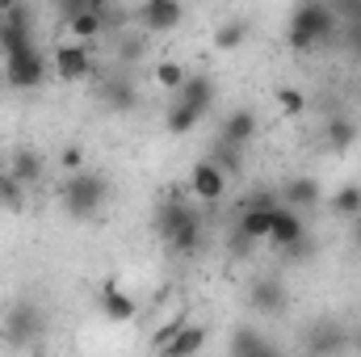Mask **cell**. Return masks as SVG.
<instances>
[{
  "instance_id": "cell-1",
  "label": "cell",
  "mask_w": 361,
  "mask_h": 357,
  "mask_svg": "<svg viewBox=\"0 0 361 357\" xmlns=\"http://www.w3.org/2000/svg\"><path fill=\"white\" fill-rule=\"evenodd\" d=\"M332 34H341V13H336V4H324V0H302V4H294V13H290V25H286V42H290V51H315V47H324Z\"/></svg>"
},
{
  "instance_id": "cell-2",
  "label": "cell",
  "mask_w": 361,
  "mask_h": 357,
  "mask_svg": "<svg viewBox=\"0 0 361 357\" xmlns=\"http://www.w3.org/2000/svg\"><path fill=\"white\" fill-rule=\"evenodd\" d=\"M156 231L164 236L169 248H177L180 257H189L202 244V214L189 202H180V198H164L160 210H156Z\"/></svg>"
},
{
  "instance_id": "cell-3",
  "label": "cell",
  "mask_w": 361,
  "mask_h": 357,
  "mask_svg": "<svg viewBox=\"0 0 361 357\" xmlns=\"http://www.w3.org/2000/svg\"><path fill=\"white\" fill-rule=\"evenodd\" d=\"M109 202V181L97 177V173H72L68 185H63V206H68V214H76V219H89L97 214L101 206Z\"/></svg>"
},
{
  "instance_id": "cell-4",
  "label": "cell",
  "mask_w": 361,
  "mask_h": 357,
  "mask_svg": "<svg viewBox=\"0 0 361 357\" xmlns=\"http://www.w3.org/2000/svg\"><path fill=\"white\" fill-rule=\"evenodd\" d=\"M42 307L38 303H30V298H21V303H13L8 307V315H4V337L13 341V345H34L38 337H42Z\"/></svg>"
},
{
  "instance_id": "cell-5",
  "label": "cell",
  "mask_w": 361,
  "mask_h": 357,
  "mask_svg": "<svg viewBox=\"0 0 361 357\" xmlns=\"http://www.w3.org/2000/svg\"><path fill=\"white\" fill-rule=\"evenodd\" d=\"M51 68H55V76L59 80H85V76H92V51L89 42H59L55 51H51Z\"/></svg>"
},
{
  "instance_id": "cell-6",
  "label": "cell",
  "mask_w": 361,
  "mask_h": 357,
  "mask_svg": "<svg viewBox=\"0 0 361 357\" xmlns=\"http://www.w3.org/2000/svg\"><path fill=\"white\" fill-rule=\"evenodd\" d=\"M42 80H47V55L38 47L4 59V85H13V89H38Z\"/></svg>"
},
{
  "instance_id": "cell-7",
  "label": "cell",
  "mask_w": 361,
  "mask_h": 357,
  "mask_svg": "<svg viewBox=\"0 0 361 357\" xmlns=\"http://www.w3.org/2000/svg\"><path fill=\"white\" fill-rule=\"evenodd\" d=\"M269 240L281 248V253H307V227H302V219H298V210H286V206H277L273 210V231Z\"/></svg>"
},
{
  "instance_id": "cell-8",
  "label": "cell",
  "mask_w": 361,
  "mask_h": 357,
  "mask_svg": "<svg viewBox=\"0 0 361 357\" xmlns=\"http://www.w3.org/2000/svg\"><path fill=\"white\" fill-rule=\"evenodd\" d=\"M345 345H353V332L345 324H336V320H324V324H315L307 332V353L311 357H336Z\"/></svg>"
},
{
  "instance_id": "cell-9",
  "label": "cell",
  "mask_w": 361,
  "mask_h": 357,
  "mask_svg": "<svg viewBox=\"0 0 361 357\" xmlns=\"http://www.w3.org/2000/svg\"><path fill=\"white\" fill-rule=\"evenodd\" d=\"M257 131H261V122H257V114L252 109H231L227 118H223V126H219V143H227V147H248L252 139H257Z\"/></svg>"
},
{
  "instance_id": "cell-10",
  "label": "cell",
  "mask_w": 361,
  "mask_h": 357,
  "mask_svg": "<svg viewBox=\"0 0 361 357\" xmlns=\"http://www.w3.org/2000/svg\"><path fill=\"white\" fill-rule=\"evenodd\" d=\"M68 30L76 34V42H92V38L109 34V21H105V0H89L76 17H68Z\"/></svg>"
},
{
  "instance_id": "cell-11",
  "label": "cell",
  "mask_w": 361,
  "mask_h": 357,
  "mask_svg": "<svg viewBox=\"0 0 361 357\" xmlns=\"http://www.w3.org/2000/svg\"><path fill=\"white\" fill-rule=\"evenodd\" d=\"M180 17H185V8L177 0H147V4H139V21H143L147 34L173 30V25H180Z\"/></svg>"
},
{
  "instance_id": "cell-12",
  "label": "cell",
  "mask_w": 361,
  "mask_h": 357,
  "mask_svg": "<svg viewBox=\"0 0 361 357\" xmlns=\"http://www.w3.org/2000/svg\"><path fill=\"white\" fill-rule=\"evenodd\" d=\"M223 189H227V177H223L210 160H197V164H193V173H189V193H193V198H202V202H219Z\"/></svg>"
},
{
  "instance_id": "cell-13",
  "label": "cell",
  "mask_w": 361,
  "mask_h": 357,
  "mask_svg": "<svg viewBox=\"0 0 361 357\" xmlns=\"http://www.w3.org/2000/svg\"><path fill=\"white\" fill-rule=\"evenodd\" d=\"M177 105H185V109H193V114L206 118V109L214 105V80L202 76V72H189V80H185L180 92H177Z\"/></svg>"
},
{
  "instance_id": "cell-14",
  "label": "cell",
  "mask_w": 361,
  "mask_h": 357,
  "mask_svg": "<svg viewBox=\"0 0 361 357\" xmlns=\"http://www.w3.org/2000/svg\"><path fill=\"white\" fill-rule=\"evenodd\" d=\"M277 202L286 206V210H307V206H315L319 202V181L315 177H294L281 185V193H277Z\"/></svg>"
},
{
  "instance_id": "cell-15",
  "label": "cell",
  "mask_w": 361,
  "mask_h": 357,
  "mask_svg": "<svg viewBox=\"0 0 361 357\" xmlns=\"http://www.w3.org/2000/svg\"><path fill=\"white\" fill-rule=\"evenodd\" d=\"M248 303H252L257 311H281V307H286V286H281V277H257L252 290H248Z\"/></svg>"
},
{
  "instance_id": "cell-16",
  "label": "cell",
  "mask_w": 361,
  "mask_h": 357,
  "mask_svg": "<svg viewBox=\"0 0 361 357\" xmlns=\"http://www.w3.org/2000/svg\"><path fill=\"white\" fill-rule=\"evenodd\" d=\"M101 311H105L109 320L126 324V320H135V315H139V303H135V298H130L122 286H114V282H109V286L101 290Z\"/></svg>"
},
{
  "instance_id": "cell-17",
  "label": "cell",
  "mask_w": 361,
  "mask_h": 357,
  "mask_svg": "<svg viewBox=\"0 0 361 357\" xmlns=\"http://www.w3.org/2000/svg\"><path fill=\"white\" fill-rule=\"evenodd\" d=\"M206 345V328L202 324H180L177 332H173V341L160 349V353H173V357H193L197 349Z\"/></svg>"
},
{
  "instance_id": "cell-18",
  "label": "cell",
  "mask_w": 361,
  "mask_h": 357,
  "mask_svg": "<svg viewBox=\"0 0 361 357\" xmlns=\"http://www.w3.org/2000/svg\"><path fill=\"white\" fill-rule=\"evenodd\" d=\"M4 164H8V173L21 181V185H34V181L42 177V169H47V164H42V156H38V152H30V147H17Z\"/></svg>"
},
{
  "instance_id": "cell-19",
  "label": "cell",
  "mask_w": 361,
  "mask_h": 357,
  "mask_svg": "<svg viewBox=\"0 0 361 357\" xmlns=\"http://www.w3.org/2000/svg\"><path fill=\"white\" fill-rule=\"evenodd\" d=\"M277 210V206H273ZM273 210H240V236L244 240H269V231H273Z\"/></svg>"
},
{
  "instance_id": "cell-20",
  "label": "cell",
  "mask_w": 361,
  "mask_h": 357,
  "mask_svg": "<svg viewBox=\"0 0 361 357\" xmlns=\"http://www.w3.org/2000/svg\"><path fill=\"white\" fill-rule=\"evenodd\" d=\"M206 160H210L223 177H235V173L244 169V152H240V147H227V143H219V139H214V147H210Z\"/></svg>"
},
{
  "instance_id": "cell-21",
  "label": "cell",
  "mask_w": 361,
  "mask_h": 357,
  "mask_svg": "<svg viewBox=\"0 0 361 357\" xmlns=\"http://www.w3.org/2000/svg\"><path fill=\"white\" fill-rule=\"evenodd\" d=\"M0 206H4V210H21V206H25V185L8 173L4 160H0Z\"/></svg>"
},
{
  "instance_id": "cell-22",
  "label": "cell",
  "mask_w": 361,
  "mask_h": 357,
  "mask_svg": "<svg viewBox=\"0 0 361 357\" xmlns=\"http://www.w3.org/2000/svg\"><path fill=\"white\" fill-rule=\"evenodd\" d=\"M152 76H156V85H160V89H169V92H180V85L189 80V72L180 68L177 59H160V63L152 68Z\"/></svg>"
},
{
  "instance_id": "cell-23",
  "label": "cell",
  "mask_w": 361,
  "mask_h": 357,
  "mask_svg": "<svg viewBox=\"0 0 361 357\" xmlns=\"http://www.w3.org/2000/svg\"><path fill=\"white\" fill-rule=\"evenodd\" d=\"M324 135H328V147L349 152V147H353V139H357V122H349V118H332Z\"/></svg>"
},
{
  "instance_id": "cell-24",
  "label": "cell",
  "mask_w": 361,
  "mask_h": 357,
  "mask_svg": "<svg viewBox=\"0 0 361 357\" xmlns=\"http://www.w3.org/2000/svg\"><path fill=\"white\" fill-rule=\"evenodd\" d=\"M269 341L257 332V328H240L235 337H231V357H244V353H257V349H265Z\"/></svg>"
},
{
  "instance_id": "cell-25",
  "label": "cell",
  "mask_w": 361,
  "mask_h": 357,
  "mask_svg": "<svg viewBox=\"0 0 361 357\" xmlns=\"http://www.w3.org/2000/svg\"><path fill=\"white\" fill-rule=\"evenodd\" d=\"M277 109L290 114V118H298V114L307 109V92L294 89V85H281V89H277Z\"/></svg>"
},
{
  "instance_id": "cell-26",
  "label": "cell",
  "mask_w": 361,
  "mask_h": 357,
  "mask_svg": "<svg viewBox=\"0 0 361 357\" xmlns=\"http://www.w3.org/2000/svg\"><path fill=\"white\" fill-rule=\"evenodd\" d=\"M332 210L336 214H361V185H345L332 193Z\"/></svg>"
},
{
  "instance_id": "cell-27",
  "label": "cell",
  "mask_w": 361,
  "mask_h": 357,
  "mask_svg": "<svg viewBox=\"0 0 361 357\" xmlns=\"http://www.w3.org/2000/svg\"><path fill=\"white\" fill-rule=\"evenodd\" d=\"M197 122H202V114H193V109H185V105L173 101V109H169V131H173V135H189Z\"/></svg>"
},
{
  "instance_id": "cell-28",
  "label": "cell",
  "mask_w": 361,
  "mask_h": 357,
  "mask_svg": "<svg viewBox=\"0 0 361 357\" xmlns=\"http://www.w3.org/2000/svg\"><path fill=\"white\" fill-rule=\"evenodd\" d=\"M105 97H109V105H118V109H130V105H135V89H130L122 76H114V80L105 85Z\"/></svg>"
},
{
  "instance_id": "cell-29",
  "label": "cell",
  "mask_w": 361,
  "mask_h": 357,
  "mask_svg": "<svg viewBox=\"0 0 361 357\" xmlns=\"http://www.w3.org/2000/svg\"><path fill=\"white\" fill-rule=\"evenodd\" d=\"M240 206H244V210H273V206H281V202H277L273 189H252V193H244Z\"/></svg>"
},
{
  "instance_id": "cell-30",
  "label": "cell",
  "mask_w": 361,
  "mask_h": 357,
  "mask_svg": "<svg viewBox=\"0 0 361 357\" xmlns=\"http://www.w3.org/2000/svg\"><path fill=\"white\" fill-rule=\"evenodd\" d=\"M244 42V25L240 21H227L219 34H214V47H223V51H231V47H240Z\"/></svg>"
},
{
  "instance_id": "cell-31",
  "label": "cell",
  "mask_w": 361,
  "mask_h": 357,
  "mask_svg": "<svg viewBox=\"0 0 361 357\" xmlns=\"http://www.w3.org/2000/svg\"><path fill=\"white\" fill-rule=\"evenodd\" d=\"M80 164H85V152H80V147H68V152H63V169L80 173Z\"/></svg>"
},
{
  "instance_id": "cell-32",
  "label": "cell",
  "mask_w": 361,
  "mask_h": 357,
  "mask_svg": "<svg viewBox=\"0 0 361 357\" xmlns=\"http://www.w3.org/2000/svg\"><path fill=\"white\" fill-rule=\"evenodd\" d=\"M244 357H281L273 345H265V349H257V353H244Z\"/></svg>"
},
{
  "instance_id": "cell-33",
  "label": "cell",
  "mask_w": 361,
  "mask_h": 357,
  "mask_svg": "<svg viewBox=\"0 0 361 357\" xmlns=\"http://www.w3.org/2000/svg\"><path fill=\"white\" fill-rule=\"evenodd\" d=\"M353 349H361V324L353 328Z\"/></svg>"
},
{
  "instance_id": "cell-34",
  "label": "cell",
  "mask_w": 361,
  "mask_h": 357,
  "mask_svg": "<svg viewBox=\"0 0 361 357\" xmlns=\"http://www.w3.org/2000/svg\"><path fill=\"white\" fill-rule=\"evenodd\" d=\"M357 248H361V223H357Z\"/></svg>"
},
{
  "instance_id": "cell-35",
  "label": "cell",
  "mask_w": 361,
  "mask_h": 357,
  "mask_svg": "<svg viewBox=\"0 0 361 357\" xmlns=\"http://www.w3.org/2000/svg\"><path fill=\"white\" fill-rule=\"evenodd\" d=\"M160 357H173V353H160Z\"/></svg>"
},
{
  "instance_id": "cell-36",
  "label": "cell",
  "mask_w": 361,
  "mask_h": 357,
  "mask_svg": "<svg viewBox=\"0 0 361 357\" xmlns=\"http://www.w3.org/2000/svg\"><path fill=\"white\" fill-rule=\"evenodd\" d=\"M0 85H4V76H0Z\"/></svg>"
}]
</instances>
